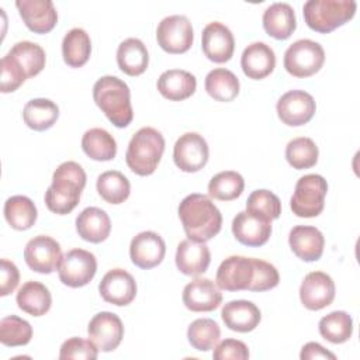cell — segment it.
Here are the masks:
<instances>
[{
	"label": "cell",
	"mask_w": 360,
	"mask_h": 360,
	"mask_svg": "<svg viewBox=\"0 0 360 360\" xmlns=\"http://www.w3.org/2000/svg\"><path fill=\"white\" fill-rule=\"evenodd\" d=\"M179 218L187 239L207 242L212 239L222 226V215L211 198L205 194L193 193L184 197L179 205Z\"/></svg>",
	"instance_id": "1"
},
{
	"label": "cell",
	"mask_w": 360,
	"mask_h": 360,
	"mask_svg": "<svg viewBox=\"0 0 360 360\" xmlns=\"http://www.w3.org/2000/svg\"><path fill=\"white\" fill-rule=\"evenodd\" d=\"M86 186V173L76 162L60 163L52 176V184L45 191V204L49 211L65 215L72 212L80 201Z\"/></svg>",
	"instance_id": "2"
},
{
	"label": "cell",
	"mask_w": 360,
	"mask_h": 360,
	"mask_svg": "<svg viewBox=\"0 0 360 360\" xmlns=\"http://www.w3.org/2000/svg\"><path fill=\"white\" fill-rule=\"evenodd\" d=\"M93 98L112 125L125 128L134 118L131 91L125 82L115 76H103L93 86Z\"/></svg>",
	"instance_id": "3"
},
{
	"label": "cell",
	"mask_w": 360,
	"mask_h": 360,
	"mask_svg": "<svg viewBox=\"0 0 360 360\" xmlns=\"http://www.w3.org/2000/svg\"><path fill=\"white\" fill-rule=\"evenodd\" d=\"M163 152V135L152 127H143L131 138L125 153V162L135 174L149 176L156 170Z\"/></svg>",
	"instance_id": "4"
},
{
	"label": "cell",
	"mask_w": 360,
	"mask_h": 360,
	"mask_svg": "<svg viewBox=\"0 0 360 360\" xmlns=\"http://www.w3.org/2000/svg\"><path fill=\"white\" fill-rule=\"evenodd\" d=\"M356 8L354 0H308L304 3L302 14L312 31L328 34L350 21Z\"/></svg>",
	"instance_id": "5"
},
{
	"label": "cell",
	"mask_w": 360,
	"mask_h": 360,
	"mask_svg": "<svg viewBox=\"0 0 360 360\" xmlns=\"http://www.w3.org/2000/svg\"><path fill=\"white\" fill-rule=\"evenodd\" d=\"M328 183L321 174H305L298 179L290 200L292 212L300 218L318 217L325 207Z\"/></svg>",
	"instance_id": "6"
},
{
	"label": "cell",
	"mask_w": 360,
	"mask_h": 360,
	"mask_svg": "<svg viewBox=\"0 0 360 360\" xmlns=\"http://www.w3.org/2000/svg\"><path fill=\"white\" fill-rule=\"evenodd\" d=\"M325 51L312 39H298L284 52V69L294 77H309L321 70Z\"/></svg>",
	"instance_id": "7"
},
{
	"label": "cell",
	"mask_w": 360,
	"mask_h": 360,
	"mask_svg": "<svg viewBox=\"0 0 360 360\" xmlns=\"http://www.w3.org/2000/svg\"><path fill=\"white\" fill-rule=\"evenodd\" d=\"M97 271L96 256L84 249H72L62 257L58 269L59 280L72 288L89 284Z\"/></svg>",
	"instance_id": "8"
},
{
	"label": "cell",
	"mask_w": 360,
	"mask_h": 360,
	"mask_svg": "<svg viewBox=\"0 0 360 360\" xmlns=\"http://www.w3.org/2000/svg\"><path fill=\"white\" fill-rule=\"evenodd\" d=\"M156 39L159 46L167 53L187 52L194 39L190 20L179 14L165 17L158 25Z\"/></svg>",
	"instance_id": "9"
},
{
	"label": "cell",
	"mask_w": 360,
	"mask_h": 360,
	"mask_svg": "<svg viewBox=\"0 0 360 360\" xmlns=\"http://www.w3.org/2000/svg\"><path fill=\"white\" fill-rule=\"evenodd\" d=\"M60 245L51 236L38 235L28 240L24 249L27 266L37 273L51 274L56 271L62 262Z\"/></svg>",
	"instance_id": "10"
},
{
	"label": "cell",
	"mask_w": 360,
	"mask_h": 360,
	"mask_svg": "<svg viewBox=\"0 0 360 360\" xmlns=\"http://www.w3.org/2000/svg\"><path fill=\"white\" fill-rule=\"evenodd\" d=\"M255 280V259L245 256L226 257L217 270V285L225 291H249Z\"/></svg>",
	"instance_id": "11"
},
{
	"label": "cell",
	"mask_w": 360,
	"mask_h": 360,
	"mask_svg": "<svg viewBox=\"0 0 360 360\" xmlns=\"http://www.w3.org/2000/svg\"><path fill=\"white\" fill-rule=\"evenodd\" d=\"M208 156V143L202 135L197 132L183 134L173 148L174 165L186 173H195L201 170L207 165Z\"/></svg>",
	"instance_id": "12"
},
{
	"label": "cell",
	"mask_w": 360,
	"mask_h": 360,
	"mask_svg": "<svg viewBox=\"0 0 360 360\" xmlns=\"http://www.w3.org/2000/svg\"><path fill=\"white\" fill-rule=\"evenodd\" d=\"M276 110L283 124L301 127L312 120L316 104L309 93L304 90H290L278 98Z\"/></svg>",
	"instance_id": "13"
},
{
	"label": "cell",
	"mask_w": 360,
	"mask_h": 360,
	"mask_svg": "<svg viewBox=\"0 0 360 360\" xmlns=\"http://www.w3.org/2000/svg\"><path fill=\"white\" fill-rule=\"evenodd\" d=\"M87 333L98 352H112L124 338V325L118 315L103 311L90 319Z\"/></svg>",
	"instance_id": "14"
},
{
	"label": "cell",
	"mask_w": 360,
	"mask_h": 360,
	"mask_svg": "<svg viewBox=\"0 0 360 360\" xmlns=\"http://www.w3.org/2000/svg\"><path fill=\"white\" fill-rule=\"evenodd\" d=\"M300 300L309 311H319L335 300V283L323 271L308 273L300 287Z\"/></svg>",
	"instance_id": "15"
},
{
	"label": "cell",
	"mask_w": 360,
	"mask_h": 360,
	"mask_svg": "<svg viewBox=\"0 0 360 360\" xmlns=\"http://www.w3.org/2000/svg\"><path fill=\"white\" fill-rule=\"evenodd\" d=\"M201 48L210 60L215 63H225L232 58L235 51L233 34L225 24L212 21L202 30Z\"/></svg>",
	"instance_id": "16"
},
{
	"label": "cell",
	"mask_w": 360,
	"mask_h": 360,
	"mask_svg": "<svg viewBox=\"0 0 360 360\" xmlns=\"http://www.w3.org/2000/svg\"><path fill=\"white\" fill-rule=\"evenodd\" d=\"M98 291L105 302L117 307H125L135 300L136 281L127 270L112 269L101 278Z\"/></svg>",
	"instance_id": "17"
},
{
	"label": "cell",
	"mask_w": 360,
	"mask_h": 360,
	"mask_svg": "<svg viewBox=\"0 0 360 360\" xmlns=\"http://www.w3.org/2000/svg\"><path fill=\"white\" fill-rule=\"evenodd\" d=\"M166 253L163 238L153 231H143L132 238L129 256L135 266L141 269H153L162 263Z\"/></svg>",
	"instance_id": "18"
},
{
	"label": "cell",
	"mask_w": 360,
	"mask_h": 360,
	"mask_svg": "<svg viewBox=\"0 0 360 360\" xmlns=\"http://www.w3.org/2000/svg\"><path fill=\"white\" fill-rule=\"evenodd\" d=\"M15 7L27 28L35 34H46L58 22V11L51 0H17Z\"/></svg>",
	"instance_id": "19"
},
{
	"label": "cell",
	"mask_w": 360,
	"mask_h": 360,
	"mask_svg": "<svg viewBox=\"0 0 360 360\" xmlns=\"http://www.w3.org/2000/svg\"><path fill=\"white\" fill-rule=\"evenodd\" d=\"M183 304L193 312H210L222 302V294L210 278H195L186 284L183 290Z\"/></svg>",
	"instance_id": "20"
},
{
	"label": "cell",
	"mask_w": 360,
	"mask_h": 360,
	"mask_svg": "<svg viewBox=\"0 0 360 360\" xmlns=\"http://www.w3.org/2000/svg\"><path fill=\"white\" fill-rule=\"evenodd\" d=\"M232 233L242 245L257 248L269 240L271 235V222L248 211H240L232 221Z\"/></svg>",
	"instance_id": "21"
},
{
	"label": "cell",
	"mask_w": 360,
	"mask_h": 360,
	"mask_svg": "<svg viewBox=\"0 0 360 360\" xmlns=\"http://www.w3.org/2000/svg\"><path fill=\"white\" fill-rule=\"evenodd\" d=\"M288 245L298 259L304 262H316L323 253L325 238L315 226L297 225L290 231Z\"/></svg>",
	"instance_id": "22"
},
{
	"label": "cell",
	"mask_w": 360,
	"mask_h": 360,
	"mask_svg": "<svg viewBox=\"0 0 360 360\" xmlns=\"http://www.w3.org/2000/svg\"><path fill=\"white\" fill-rule=\"evenodd\" d=\"M240 66L249 79H264L276 68V53L264 42H252L242 52Z\"/></svg>",
	"instance_id": "23"
},
{
	"label": "cell",
	"mask_w": 360,
	"mask_h": 360,
	"mask_svg": "<svg viewBox=\"0 0 360 360\" xmlns=\"http://www.w3.org/2000/svg\"><path fill=\"white\" fill-rule=\"evenodd\" d=\"M211 253L204 242L184 239L177 245L176 266L186 276H200L207 271Z\"/></svg>",
	"instance_id": "24"
},
{
	"label": "cell",
	"mask_w": 360,
	"mask_h": 360,
	"mask_svg": "<svg viewBox=\"0 0 360 360\" xmlns=\"http://www.w3.org/2000/svg\"><path fill=\"white\" fill-rule=\"evenodd\" d=\"M221 318L226 328L235 332L246 333L256 329L262 319L260 309L252 301L235 300L222 307Z\"/></svg>",
	"instance_id": "25"
},
{
	"label": "cell",
	"mask_w": 360,
	"mask_h": 360,
	"mask_svg": "<svg viewBox=\"0 0 360 360\" xmlns=\"http://www.w3.org/2000/svg\"><path fill=\"white\" fill-rule=\"evenodd\" d=\"M76 231L82 239L91 243H100L110 236V217L98 207H87L76 218Z\"/></svg>",
	"instance_id": "26"
},
{
	"label": "cell",
	"mask_w": 360,
	"mask_h": 360,
	"mask_svg": "<svg viewBox=\"0 0 360 360\" xmlns=\"http://www.w3.org/2000/svg\"><path fill=\"white\" fill-rule=\"evenodd\" d=\"M197 79L187 70L169 69L158 79L159 93L170 101H181L194 94Z\"/></svg>",
	"instance_id": "27"
},
{
	"label": "cell",
	"mask_w": 360,
	"mask_h": 360,
	"mask_svg": "<svg viewBox=\"0 0 360 360\" xmlns=\"http://www.w3.org/2000/svg\"><path fill=\"white\" fill-rule=\"evenodd\" d=\"M263 28L274 39H287L297 28L295 11L288 3H273L263 13Z\"/></svg>",
	"instance_id": "28"
},
{
	"label": "cell",
	"mask_w": 360,
	"mask_h": 360,
	"mask_svg": "<svg viewBox=\"0 0 360 360\" xmlns=\"http://www.w3.org/2000/svg\"><path fill=\"white\" fill-rule=\"evenodd\" d=\"M118 68L128 76L142 75L149 65V53L145 44L138 38H127L117 49Z\"/></svg>",
	"instance_id": "29"
},
{
	"label": "cell",
	"mask_w": 360,
	"mask_h": 360,
	"mask_svg": "<svg viewBox=\"0 0 360 360\" xmlns=\"http://www.w3.org/2000/svg\"><path fill=\"white\" fill-rule=\"evenodd\" d=\"M17 305L24 312L32 316L45 315L52 305V297L49 290L39 281L24 283L17 292Z\"/></svg>",
	"instance_id": "30"
},
{
	"label": "cell",
	"mask_w": 360,
	"mask_h": 360,
	"mask_svg": "<svg viewBox=\"0 0 360 360\" xmlns=\"http://www.w3.org/2000/svg\"><path fill=\"white\" fill-rule=\"evenodd\" d=\"M91 53V41L83 28H72L62 41L63 60L70 68H82Z\"/></svg>",
	"instance_id": "31"
},
{
	"label": "cell",
	"mask_w": 360,
	"mask_h": 360,
	"mask_svg": "<svg viewBox=\"0 0 360 360\" xmlns=\"http://www.w3.org/2000/svg\"><path fill=\"white\" fill-rule=\"evenodd\" d=\"M59 117L58 105L49 98H32L22 110V118L28 128L45 131L53 127Z\"/></svg>",
	"instance_id": "32"
},
{
	"label": "cell",
	"mask_w": 360,
	"mask_h": 360,
	"mask_svg": "<svg viewBox=\"0 0 360 360\" xmlns=\"http://www.w3.org/2000/svg\"><path fill=\"white\" fill-rule=\"evenodd\" d=\"M38 217L34 201L25 195H13L4 202V218L15 231L30 229Z\"/></svg>",
	"instance_id": "33"
},
{
	"label": "cell",
	"mask_w": 360,
	"mask_h": 360,
	"mask_svg": "<svg viewBox=\"0 0 360 360\" xmlns=\"http://www.w3.org/2000/svg\"><path fill=\"white\" fill-rule=\"evenodd\" d=\"M205 90L217 101L229 103L239 94V79L225 68L212 69L205 76Z\"/></svg>",
	"instance_id": "34"
},
{
	"label": "cell",
	"mask_w": 360,
	"mask_h": 360,
	"mask_svg": "<svg viewBox=\"0 0 360 360\" xmlns=\"http://www.w3.org/2000/svg\"><path fill=\"white\" fill-rule=\"evenodd\" d=\"M83 152L93 160L107 162L117 155V142L112 135L103 128H91L82 138Z\"/></svg>",
	"instance_id": "35"
},
{
	"label": "cell",
	"mask_w": 360,
	"mask_h": 360,
	"mask_svg": "<svg viewBox=\"0 0 360 360\" xmlns=\"http://www.w3.org/2000/svg\"><path fill=\"white\" fill-rule=\"evenodd\" d=\"M100 197L108 204L124 202L131 193L129 180L118 170H107L97 177L96 183Z\"/></svg>",
	"instance_id": "36"
},
{
	"label": "cell",
	"mask_w": 360,
	"mask_h": 360,
	"mask_svg": "<svg viewBox=\"0 0 360 360\" xmlns=\"http://www.w3.org/2000/svg\"><path fill=\"white\" fill-rule=\"evenodd\" d=\"M8 55H11L17 63L22 68V70L27 75V79L37 76L44 68L46 62V55L42 46H39L35 42L31 41H21L13 45V48L8 51Z\"/></svg>",
	"instance_id": "37"
},
{
	"label": "cell",
	"mask_w": 360,
	"mask_h": 360,
	"mask_svg": "<svg viewBox=\"0 0 360 360\" xmlns=\"http://www.w3.org/2000/svg\"><path fill=\"white\" fill-rule=\"evenodd\" d=\"M318 329L321 336L328 342L335 345L345 343L353 333V319L345 311H333L321 318Z\"/></svg>",
	"instance_id": "38"
},
{
	"label": "cell",
	"mask_w": 360,
	"mask_h": 360,
	"mask_svg": "<svg viewBox=\"0 0 360 360\" xmlns=\"http://www.w3.org/2000/svg\"><path fill=\"white\" fill-rule=\"evenodd\" d=\"M245 188V180L242 174L233 170L219 172L211 177L208 183V194L221 201H232L238 198Z\"/></svg>",
	"instance_id": "39"
},
{
	"label": "cell",
	"mask_w": 360,
	"mask_h": 360,
	"mask_svg": "<svg viewBox=\"0 0 360 360\" xmlns=\"http://www.w3.org/2000/svg\"><path fill=\"white\" fill-rule=\"evenodd\" d=\"M221 338L218 323L211 318H200L193 321L187 329V339L190 345L200 352L214 349Z\"/></svg>",
	"instance_id": "40"
},
{
	"label": "cell",
	"mask_w": 360,
	"mask_h": 360,
	"mask_svg": "<svg viewBox=\"0 0 360 360\" xmlns=\"http://www.w3.org/2000/svg\"><path fill=\"white\" fill-rule=\"evenodd\" d=\"M319 150L316 143L307 136L291 139L285 146V159L297 170L309 169L316 165Z\"/></svg>",
	"instance_id": "41"
},
{
	"label": "cell",
	"mask_w": 360,
	"mask_h": 360,
	"mask_svg": "<svg viewBox=\"0 0 360 360\" xmlns=\"http://www.w3.org/2000/svg\"><path fill=\"white\" fill-rule=\"evenodd\" d=\"M246 211L266 221H274L281 214L280 198L269 190H255L246 200Z\"/></svg>",
	"instance_id": "42"
},
{
	"label": "cell",
	"mask_w": 360,
	"mask_h": 360,
	"mask_svg": "<svg viewBox=\"0 0 360 360\" xmlns=\"http://www.w3.org/2000/svg\"><path fill=\"white\" fill-rule=\"evenodd\" d=\"M31 338L32 328L25 319L17 315H8L0 321V342L4 346H24L30 343Z\"/></svg>",
	"instance_id": "43"
},
{
	"label": "cell",
	"mask_w": 360,
	"mask_h": 360,
	"mask_svg": "<svg viewBox=\"0 0 360 360\" xmlns=\"http://www.w3.org/2000/svg\"><path fill=\"white\" fill-rule=\"evenodd\" d=\"M25 80L27 75L22 70V68L17 63V60L8 53L3 56L0 60V91L13 93Z\"/></svg>",
	"instance_id": "44"
},
{
	"label": "cell",
	"mask_w": 360,
	"mask_h": 360,
	"mask_svg": "<svg viewBox=\"0 0 360 360\" xmlns=\"http://www.w3.org/2000/svg\"><path fill=\"white\" fill-rule=\"evenodd\" d=\"M98 349L89 339L70 338L65 340L60 346L59 359L60 360H94L97 359Z\"/></svg>",
	"instance_id": "45"
},
{
	"label": "cell",
	"mask_w": 360,
	"mask_h": 360,
	"mask_svg": "<svg viewBox=\"0 0 360 360\" xmlns=\"http://www.w3.org/2000/svg\"><path fill=\"white\" fill-rule=\"evenodd\" d=\"M280 281V274L277 269L262 259H255V280L249 291H267L277 287Z\"/></svg>",
	"instance_id": "46"
},
{
	"label": "cell",
	"mask_w": 360,
	"mask_h": 360,
	"mask_svg": "<svg viewBox=\"0 0 360 360\" xmlns=\"http://www.w3.org/2000/svg\"><path fill=\"white\" fill-rule=\"evenodd\" d=\"M215 360H246L249 359L248 346L236 339H225L214 347Z\"/></svg>",
	"instance_id": "47"
},
{
	"label": "cell",
	"mask_w": 360,
	"mask_h": 360,
	"mask_svg": "<svg viewBox=\"0 0 360 360\" xmlns=\"http://www.w3.org/2000/svg\"><path fill=\"white\" fill-rule=\"evenodd\" d=\"M20 283V271L17 266L7 260L1 259L0 262V295L6 297L11 294Z\"/></svg>",
	"instance_id": "48"
},
{
	"label": "cell",
	"mask_w": 360,
	"mask_h": 360,
	"mask_svg": "<svg viewBox=\"0 0 360 360\" xmlns=\"http://www.w3.org/2000/svg\"><path fill=\"white\" fill-rule=\"evenodd\" d=\"M300 357L302 360H311V359H330L335 360L336 356L333 353H330L329 350H326L322 345L316 343V342H308L307 345L302 346Z\"/></svg>",
	"instance_id": "49"
}]
</instances>
